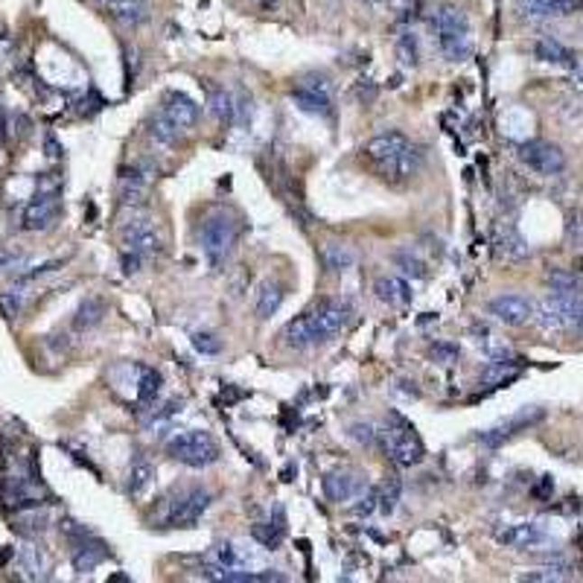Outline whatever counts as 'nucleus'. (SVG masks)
Instances as JSON below:
<instances>
[{
  "mask_svg": "<svg viewBox=\"0 0 583 583\" xmlns=\"http://www.w3.org/2000/svg\"><path fill=\"white\" fill-rule=\"evenodd\" d=\"M350 315L353 310L347 301H321L312 312H303L295 321H289L283 327L281 338L286 347L307 350L312 345H319V341L338 336L350 324Z\"/></svg>",
  "mask_w": 583,
  "mask_h": 583,
  "instance_id": "f257e3e1",
  "label": "nucleus"
},
{
  "mask_svg": "<svg viewBox=\"0 0 583 583\" xmlns=\"http://www.w3.org/2000/svg\"><path fill=\"white\" fill-rule=\"evenodd\" d=\"M365 155H367V161H374V167L391 181L414 179L426 161L423 146L412 143L409 137L400 132H385V134L371 137L365 146Z\"/></svg>",
  "mask_w": 583,
  "mask_h": 583,
  "instance_id": "f03ea898",
  "label": "nucleus"
},
{
  "mask_svg": "<svg viewBox=\"0 0 583 583\" xmlns=\"http://www.w3.org/2000/svg\"><path fill=\"white\" fill-rule=\"evenodd\" d=\"M432 30L438 35V47L440 53L449 61H464L473 53V42H470V21H467L464 9L452 6V4H440L432 12Z\"/></svg>",
  "mask_w": 583,
  "mask_h": 583,
  "instance_id": "7ed1b4c3",
  "label": "nucleus"
},
{
  "mask_svg": "<svg viewBox=\"0 0 583 583\" xmlns=\"http://www.w3.org/2000/svg\"><path fill=\"white\" fill-rule=\"evenodd\" d=\"M376 438H383V449L394 464L414 467L423 461V443L414 435V426L405 423L400 414H391V426L385 432H376Z\"/></svg>",
  "mask_w": 583,
  "mask_h": 583,
  "instance_id": "20e7f679",
  "label": "nucleus"
},
{
  "mask_svg": "<svg viewBox=\"0 0 583 583\" xmlns=\"http://www.w3.org/2000/svg\"><path fill=\"white\" fill-rule=\"evenodd\" d=\"M167 452L179 464L193 467V470H201V467H210V464L219 461V443L213 440L208 432H196V429L175 435L167 443Z\"/></svg>",
  "mask_w": 583,
  "mask_h": 583,
  "instance_id": "39448f33",
  "label": "nucleus"
},
{
  "mask_svg": "<svg viewBox=\"0 0 583 583\" xmlns=\"http://www.w3.org/2000/svg\"><path fill=\"white\" fill-rule=\"evenodd\" d=\"M234 243H236V222L222 210L210 213L205 225H201V251H205V257L213 265H219L231 254Z\"/></svg>",
  "mask_w": 583,
  "mask_h": 583,
  "instance_id": "423d86ee",
  "label": "nucleus"
},
{
  "mask_svg": "<svg viewBox=\"0 0 583 583\" xmlns=\"http://www.w3.org/2000/svg\"><path fill=\"white\" fill-rule=\"evenodd\" d=\"M61 213V201H59V190H38V193L27 201V208L21 213V227L23 231H50L56 225Z\"/></svg>",
  "mask_w": 583,
  "mask_h": 583,
  "instance_id": "0eeeda50",
  "label": "nucleus"
},
{
  "mask_svg": "<svg viewBox=\"0 0 583 583\" xmlns=\"http://www.w3.org/2000/svg\"><path fill=\"white\" fill-rule=\"evenodd\" d=\"M519 161L537 175H560L566 170V155L549 141H525L519 146Z\"/></svg>",
  "mask_w": 583,
  "mask_h": 583,
  "instance_id": "6e6552de",
  "label": "nucleus"
},
{
  "mask_svg": "<svg viewBox=\"0 0 583 583\" xmlns=\"http://www.w3.org/2000/svg\"><path fill=\"white\" fill-rule=\"evenodd\" d=\"M210 502H213V496H210L208 490H201V487L181 493V496L170 504L167 525L170 528H193L199 519L208 514Z\"/></svg>",
  "mask_w": 583,
  "mask_h": 583,
  "instance_id": "1a4fd4ad",
  "label": "nucleus"
},
{
  "mask_svg": "<svg viewBox=\"0 0 583 583\" xmlns=\"http://www.w3.org/2000/svg\"><path fill=\"white\" fill-rule=\"evenodd\" d=\"M161 248H163V243H161V236H158L152 222L137 219V222L123 227V251H129V254L149 260V257L161 254Z\"/></svg>",
  "mask_w": 583,
  "mask_h": 583,
  "instance_id": "9d476101",
  "label": "nucleus"
},
{
  "mask_svg": "<svg viewBox=\"0 0 583 583\" xmlns=\"http://www.w3.org/2000/svg\"><path fill=\"white\" fill-rule=\"evenodd\" d=\"M540 421H542V409H523L519 414L508 417V421H502L499 426H493V429H487V432H481L478 443H485V447L496 449V447H502L504 440L516 438L519 432H525V429H531V426L540 423Z\"/></svg>",
  "mask_w": 583,
  "mask_h": 583,
  "instance_id": "9b49d317",
  "label": "nucleus"
},
{
  "mask_svg": "<svg viewBox=\"0 0 583 583\" xmlns=\"http://www.w3.org/2000/svg\"><path fill=\"white\" fill-rule=\"evenodd\" d=\"M487 312L508 327H523L534 319V303H531L525 295H514V292H508V295L493 298L487 303Z\"/></svg>",
  "mask_w": 583,
  "mask_h": 583,
  "instance_id": "f8f14e48",
  "label": "nucleus"
},
{
  "mask_svg": "<svg viewBox=\"0 0 583 583\" xmlns=\"http://www.w3.org/2000/svg\"><path fill=\"white\" fill-rule=\"evenodd\" d=\"M496 540L508 549H537L549 540V531L542 523H514L504 531H499Z\"/></svg>",
  "mask_w": 583,
  "mask_h": 583,
  "instance_id": "ddd939ff",
  "label": "nucleus"
},
{
  "mask_svg": "<svg viewBox=\"0 0 583 583\" xmlns=\"http://www.w3.org/2000/svg\"><path fill=\"white\" fill-rule=\"evenodd\" d=\"M292 103L307 114H329V88L324 79H319V85L312 79H303L292 88Z\"/></svg>",
  "mask_w": 583,
  "mask_h": 583,
  "instance_id": "4468645a",
  "label": "nucleus"
},
{
  "mask_svg": "<svg viewBox=\"0 0 583 583\" xmlns=\"http://www.w3.org/2000/svg\"><path fill=\"white\" fill-rule=\"evenodd\" d=\"M161 111L167 114V117L172 120V125H175L179 132L193 129V125L199 123V106H196V99H190V97L181 94V91H170L167 97H163Z\"/></svg>",
  "mask_w": 583,
  "mask_h": 583,
  "instance_id": "2eb2a0df",
  "label": "nucleus"
},
{
  "mask_svg": "<svg viewBox=\"0 0 583 583\" xmlns=\"http://www.w3.org/2000/svg\"><path fill=\"white\" fill-rule=\"evenodd\" d=\"M365 490V478L356 470H336L324 478V493L329 502H350Z\"/></svg>",
  "mask_w": 583,
  "mask_h": 583,
  "instance_id": "dca6fc26",
  "label": "nucleus"
},
{
  "mask_svg": "<svg viewBox=\"0 0 583 583\" xmlns=\"http://www.w3.org/2000/svg\"><path fill=\"white\" fill-rule=\"evenodd\" d=\"M94 4L106 12L111 21L123 23V27H137L149 18L146 0H94Z\"/></svg>",
  "mask_w": 583,
  "mask_h": 583,
  "instance_id": "f3484780",
  "label": "nucleus"
},
{
  "mask_svg": "<svg viewBox=\"0 0 583 583\" xmlns=\"http://www.w3.org/2000/svg\"><path fill=\"white\" fill-rule=\"evenodd\" d=\"M106 554H108V549L99 540H94L91 534L73 540V569L79 575L94 572V569L106 560Z\"/></svg>",
  "mask_w": 583,
  "mask_h": 583,
  "instance_id": "a211bd4d",
  "label": "nucleus"
},
{
  "mask_svg": "<svg viewBox=\"0 0 583 583\" xmlns=\"http://www.w3.org/2000/svg\"><path fill=\"white\" fill-rule=\"evenodd\" d=\"M251 537H254L263 549H277L286 537V514L283 508H274L269 519H263L254 528H251Z\"/></svg>",
  "mask_w": 583,
  "mask_h": 583,
  "instance_id": "6ab92c4d",
  "label": "nucleus"
},
{
  "mask_svg": "<svg viewBox=\"0 0 583 583\" xmlns=\"http://www.w3.org/2000/svg\"><path fill=\"white\" fill-rule=\"evenodd\" d=\"M534 56H537L540 61H549V65L578 68V56H575L566 44L557 42V38H540V42L534 44Z\"/></svg>",
  "mask_w": 583,
  "mask_h": 583,
  "instance_id": "aec40b11",
  "label": "nucleus"
},
{
  "mask_svg": "<svg viewBox=\"0 0 583 583\" xmlns=\"http://www.w3.org/2000/svg\"><path fill=\"white\" fill-rule=\"evenodd\" d=\"M321 260L329 272L336 274H345L350 272L353 265H356V254H353V248L345 245V243H324L321 245Z\"/></svg>",
  "mask_w": 583,
  "mask_h": 583,
  "instance_id": "412c9836",
  "label": "nucleus"
},
{
  "mask_svg": "<svg viewBox=\"0 0 583 583\" xmlns=\"http://www.w3.org/2000/svg\"><path fill=\"white\" fill-rule=\"evenodd\" d=\"M578 0H525V15L528 18H563L572 15Z\"/></svg>",
  "mask_w": 583,
  "mask_h": 583,
  "instance_id": "4be33fe9",
  "label": "nucleus"
},
{
  "mask_svg": "<svg viewBox=\"0 0 583 583\" xmlns=\"http://www.w3.org/2000/svg\"><path fill=\"white\" fill-rule=\"evenodd\" d=\"M374 292H376L379 301L391 303V307H403V303L412 301V292L400 277H379V281L374 283Z\"/></svg>",
  "mask_w": 583,
  "mask_h": 583,
  "instance_id": "5701e85b",
  "label": "nucleus"
},
{
  "mask_svg": "<svg viewBox=\"0 0 583 583\" xmlns=\"http://www.w3.org/2000/svg\"><path fill=\"white\" fill-rule=\"evenodd\" d=\"M103 319H106V301H99V298H85V301L79 303V310H76L73 327H76V329H91V327H97Z\"/></svg>",
  "mask_w": 583,
  "mask_h": 583,
  "instance_id": "b1692460",
  "label": "nucleus"
},
{
  "mask_svg": "<svg viewBox=\"0 0 583 583\" xmlns=\"http://www.w3.org/2000/svg\"><path fill=\"white\" fill-rule=\"evenodd\" d=\"M208 103H210V111L217 114V120H222V123H234L236 120L234 97L227 94L225 88H208Z\"/></svg>",
  "mask_w": 583,
  "mask_h": 583,
  "instance_id": "393cba45",
  "label": "nucleus"
},
{
  "mask_svg": "<svg viewBox=\"0 0 583 583\" xmlns=\"http://www.w3.org/2000/svg\"><path fill=\"white\" fill-rule=\"evenodd\" d=\"M283 286L281 283H265L260 289V298H257V315L260 319H272V315L281 310V303H283Z\"/></svg>",
  "mask_w": 583,
  "mask_h": 583,
  "instance_id": "a878e982",
  "label": "nucleus"
},
{
  "mask_svg": "<svg viewBox=\"0 0 583 583\" xmlns=\"http://www.w3.org/2000/svg\"><path fill=\"white\" fill-rule=\"evenodd\" d=\"M572 578V569H569L560 557H557L554 563L542 566V569H534V572H525L519 580H534V583H557V580H569Z\"/></svg>",
  "mask_w": 583,
  "mask_h": 583,
  "instance_id": "bb28decb",
  "label": "nucleus"
},
{
  "mask_svg": "<svg viewBox=\"0 0 583 583\" xmlns=\"http://www.w3.org/2000/svg\"><path fill=\"white\" fill-rule=\"evenodd\" d=\"M21 566H23V572H27L30 578H44L47 569H50L44 549L32 546V542H30V546H23L21 549Z\"/></svg>",
  "mask_w": 583,
  "mask_h": 583,
  "instance_id": "cd10ccee",
  "label": "nucleus"
},
{
  "mask_svg": "<svg viewBox=\"0 0 583 583\" xmlns=\"http://www.w3.org/2000/svg\"><path fill=\"white\" fill-rule=\"evenodd\" d=\"M549 286L551 292H557V295H583V283H580V277L572 274V272H563V269H554L549 272Z\"/></svg>",
  "mask_w": 583,
  "mask_h": 583,
  "instance_id": "c85d7f7f",
  "label": "nucleus"
},
{
  "mask_svg": "<svg viewBox=\"0 0 583 583\" xmlns=\"http://www.w3.org/2000/svg\"><path fill=\"white\" fill-rule=\"evenodd\" d=\"M149 134L155 137L158 143H163V146H170V143L179 141V129H175L172 120H170L163 111H158V114H155V120L149 123Z\"/></svg>",
  "mask_w": 583,
  "mask_h": 583,
  "instance_id": "c756f323",
  "label": "nucleus"
},
{
  "mask_svg": "<svg viewBox=\"0 0 583 583\" xmlns=\"http://www.w3.org/2000/svg\"><path fill=\"white\" fill-rule=\"evenodd\" d=\"M161 391V374L152 367H141V385H137V400L141 403H155Z\"/></svg>",
  "mask_w": 583,
  "mask_h": 583,
  "instance_id": "7c9ffc66",
  "label": "nucleus"
},
{
  "mask_svg": "<svg viewBox=\"0 0 583 583\" xmlns=\"http://www.w3.org/2000/svg\"><path fill=\"white\" fill-rule=\"evenodd\" d=\"M15 528L23 531V534H42V531L47 528V516L38 514V508H27L15 519Z\"/></svg>",
  "mask_w": 583,
  "mask_h": 583,
  "instance_id": "2f4dec72",
  "label": "nucleus"
},
{
  "mask_svg": "<svg viewBox=\"0 0 583 583\" xmlns=\"http://www.w3.org/2000/svg\"><path fill=\"white\" fill-rule=\"evenodd\" d=\"M152 476H155V470H152V464H137L129 470V485H125V490L132 493V496H137V493H143L149 487V481Z\"/></svg>",
  "mask_w": 583,
  "mask_h": 583,
  "instance_id": "473e14b6",
  "label": "nucleus"
},
{
  "mask_svg": "<svg viewBox=\"0 0 583 583\" xmlns=\"http://www.w3.org/2000/svg\"><path fill=\"white\" fill-rule=\"evenodd\" d=\"M397 56H400L403 65H412V68L417 65V38H414V32H400Z\"/></svg>",
  "mask_w": 583,
  "mask_h": 583,
  "instance_id": "72a5a7b5",
  "label": "nucleus"
},
{
  "mask_svg": "<svg viewBox=\"0 0 583 583\" xmlns=\"http://www.w3.org/2000/svg\"><path fill=\"white\" fill-rule=\"evenodd\" d=\"M193 347L199 353H205V356H217V353L222 350V341L213 333H193Z\"/></svg>",
  "mask_w": 583,
  "mask_h": 583,
  "instance_id": "f704fd0d",
  "label": "nucleus"
},
{
  "mask_svg": "<svg viewBox=\"0 0 583 583\" xmlns=\"http://www.w3.org/2000/svg\"><path fill=\"white\" fill-rule=\"evenodd\" d=\"M379 499V508H383V514H391L397 508V499H400V481L397 478H391L385 490H383V496H376Z\"/></svg>",
  "mask_w": 583,
  "mask_h": 583,
  "instance_id": "c9c22d12",
  "label": "nucleus"
},
{
  "mask_svg": "<svg viewBox=\"0 0 583 583\" xmlns=\"http://www.w3.org/2000/svg\"><path fill=\"white\" fill-rule=\"evenodd\" d=\"M350 438H356V440H362V443H374V440H376V432H374L371 426L356 423V426H350Z\"/></svg>",
  "mask_w": 583,
  "mask_h": 583,
  "instance_id": "e433bc0d",
  "label": "nucleus"
},
{
  "mask_svg": "<svg viewBox=\"0 0 583 583\" xmlns=\"http://www.w3.org/2000/svg\"><path fill=\"white\" fill-rule=\"evenodd\" d=\"M388 6L394 9V12H412L414 0H388Z\"/></svg>",
  "mask_w": 583,
  "mask_h": 583,
  "instance_id": "4c0bfd02",
  "label": "nucleus"
},
{
  "mask_svg": "<svg viewBox=\"0 0 583 583\" xmlns=\"http://www.w3.org/2000/svg\"><path fill=\"white\" fill-rule=\"evenodd\" d=\"M251 4L260 6V9H265V12H272V9L281 6V0H251Z\"/></svg>",
  "mask_w": 583,
  "mask_h": 583,
  "instance_id": "58836bf2",
  "label": "nucleus"
},
{
  "mask_svg": "<svg viewBox=\"0 0 583 583\" xmlns=\"http://www.w3.org/2000/svg\"><path fill=\"white\" fill-rule=\"evenodd\" d=\"M365 4H371V6H376V4H379V0H365Z\"/></svg>",
  "mask_w": 583,
  "mask_h": 583,
  "instance_id": "ea45409f",
  "label": "nucleus"
}]
</instances>
